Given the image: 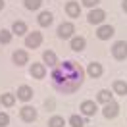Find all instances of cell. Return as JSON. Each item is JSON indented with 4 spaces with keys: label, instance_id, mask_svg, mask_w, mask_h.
I'll return each instance as SVG.
<instances>
[{
    "label": "cell",
    "instance_id": "6da1fadb",
    "mask_svg": "<svg viewBox=\"0 0 127 127\" xmlns=\"http://www.w3.org/2000/svg\"><path fill=\"white\" fill-rule=\"evenodd\" d=\"M50 79H52V87L62 93V95H73L75 91H79L85 79V71L79 64L65 60V62L56 64L50 71Z\"/></svg>",
    "mask_w": 127,
    "mask_h": 127
},
{
    "label": "cell",
    "instance_id": "7a4b0ae2",
    "mask_svg": "<svg viewBox=\"0 0 127 127\" xmlns=\"http://www.w3.org/2000/svg\"><path fill=\"white\" fill-rule=\"evenodd\" d=\"M112 56L116 58V60H125L127 58V40H118V42H114V46H112Z\"/></svg>",
    "mask_w": 127,
    "mask_h": 127
},
{
    "label": "cell",
    "instance_id": "3957f363",
    "mask_svg": "<svg viewBox=\"0 0 127 127\" xmlns=\"http://www.w3.org/2000/svg\"><path fill=\"white\" fill-rule=\"evenodd\" d=\"M40 42H42V33L39 31L27 33V37H25V46L27 48H39Z\"/></svg>",
    "mask_w": 127,
    "mask_h": 127
},
{
    "label": "cell",
    "instance_id": "277c9868",
    "mask_svg": "<svg viewBox=\"0 0 127 127\" xmlns=\"http://www.w3.org/2000/svg\"><path fill=\"white\" fill-rule=\"evenodd\" d=\"M87 19H89V23H91V25H100L104 19H106V12L100 10V8H95V10L89 12Z\"/></svg>",
    "mask_w": 127,
    "mask_h": 127
},
{
    "label": "cell",
    "instance_id": "5b68a950",
    "mask_svg": "<svg viewBox=\"0 0 127 127\" xmlns=\"http://www.w3.org/2000/svg\"><path fill=\"white\" fill-rule=\"evenodd\" d=\"M73 33H75V25L71 21H64L60 27H58V37L60 39H71Z\"/></svg>",
    "mask_w": 127,
    "mask_h": 127
},
{
    "label": "cell",
    "instance_id": "8992f818",
    "mask_svg": "<svg viewBox=\"0 0 127 127\" xmlns=\"http://www.w3.org/2000/svg\"><path fill=\"white\" fill-rule=\"evenodd\" d=\"M19 118L23 119L25 123H33V121L37 119V110H35L33 106H23V108L19 110Z\"/></svg>",
    "mask_w": 127,
    "mask_h": 127
},
{
    "label": "cell",
    "instance_id": "52a82bcc",
    "mask_svg": "<svg viewBox=\"0 0 127 127\" xmlns=\"http://www.w3.org/2000/svg\"><path fill=\"white\" fill-rule=\"evenodd\" d=\"M102 114H104V118H106V119H114V118L119 114V104L114 102V100H112V102H108V104H104Z\"/></svg>",
    "mask_w": 127,
    "mask_h": 127
},
{
    "label": "cell",
    "instance_id": "ba28073f",
    "mask_svg": "<svg viewBox=\"0 0 127 127\" xmlns=\"http://www.w3.org/2000/svg\"><path fill=\"white\" fill-rule=\"evenodd\" d=\"M33 79H44V75H46V67H44V64H33L31 69H29Z\"/></svg>",
    "mask_w": 127,
    "mask_h": 127
},
{
    "label": "cell",
    "instance_id": "9c48e42d",
    "mask_svg": "<svg viewBox=\"0 0 127 127\" xmlns=\"http://www.w3.org/2000/svg\"><path fill=\"white\" fill-rule=\"evenodd\" d=\"M96 37L100 40H108L110 37H114V27L112 25H100L98 31H96Z\"/></svg>",
    "mask_w": 127,
    "mask_h": 127
},
{
    "label": "cell",
    "instance_id": "30bf717a",
    "mask_svg": "<svg viewBox=\"0 0 127 127\" xmlns=\"http://www.w3.org/2000/svg\"><path fill=\"white\" fill-rule=\"evenodd\" d=\"M17 98L23 100V102H29L33 98V89L29 87V85H21V87L17 89Z\"/></svg>",
    "mask_w": 127,
    "mask_h": 127
},
{
    "label": "cell",
    "instance_id": "8fae6325",
    "mask_svg": "<svg viewBox=\"0 0 127 127\" xmlns=\"http://www.w3.org/2000/svg\"><path fill=\"white\" fill-rule=\"evenodd\" d=\"M12 60H14L16 65H25V64L29 62V54H27L25 50H16L14 56H12Z\"/></svg>",
    "mask_w": 127,
    "mask_h": 127
},
{
    "label": "cell",
    "instance_id": "7c38bea8",
    "mask_svg": "<svg viewBox=\"0 0 127 127\" xmlns=\"http://www.w3.org/2000/svg\"><path fill=\"white\" fill-rule=\"evenodd\" d=\"M65 14H67L69 17H79L81 16L79 2H67V4H65Z\"/></svg>",
    "mask_w": 127,
    "mask_h": 127
},
{
    "label": "cell",
    "instance_id": "4fadbf2b",
    "mask_svg": "<svg viewBox=\"0 0 127 127\" xmlns=\"http://www.w3.org/2000/svg\"><path fill=\"white\" fill-rule=\"evenodd\" d=\"M37 21H39L40 27H50L52 21H54V16H52L50 12H40L39 17H37Z\"/></svg>",
    "mask_w": 127,
    "mask_h": 127
},
{
    "label": "cell",
    "instance_id": "5bb4252c",
    "mask_svg": "<svg viewBox=\"0 0 127 127\" xmlns=\"http://www.w3.org/2000/svg\"><path fill=\"white\" fill-rule=\"evenodd\" d=\"M96 104L93 100H85V102L81 104V112H83V116H95L96 114Z\"/></svg>",
    "mask_w": 127,
    "mask_h": 127
},
{
    "label": "cell",
    "instance_id": "9a60e30c",
    "mask_svg": "<svg viewBox=\"0 0 127 127\" xmlns=\"http://www.w3.org/2000/svg\"><path fill=\"white\" fill-rule=\"evenodd\" d=\"M12 33H14V35H17V37L27 35V23H25V21H16V23L12 25Z\"/></svg>",
    "mask_w": 127,
    "mask_h": 127
},
{
    "label": "cell",
    "instance_id": "2e32d148",
    "mask_svg": "<svg viewBox=\"0 0 127 127\" xmlns=\"http://www.w3.org/2000/svg\"><path fill=\"white\" fill-rule=\"evenodd\" d=\"M102 71H104V69H102V65H100L98 62L89 64V69H87V73L91 75V77H95V79H96V77H100V75H102Z\"/></svg>",
    "mask_w": 127,
    "mask_h": 127
},
{
    "label": "cell",
    "instance_id": "e0dca14e",
    "mask_svg": "<svg viewBox=\"0 0 127 127\" xmlns=\"http://www.w3.org/2000/svg\"><path fill=\"white\" fill-rule=\"evenodd\" d=\"M112 89H114V93L119 96H125L127 95V83L125 81H114V85H112Z\"/></svg>",
    "mask_w": 127,
    "mask_h": 127
},
{
    "label": "cell",
    "instance_id": "ac0fdd59",
    "mask_svg": "<svg viewBox=\"0 0 127 127\" xmlns=\"http://www.w3.org/2000/svg\"><path fill=\"white\" fill-rule=\"evenodd\" d=\"M85 46H87V40L83 39V37H73V39H71V50L81 52Z\"/></svg>",
    "mask_w": 127,
    "mask_h": 127
},
{
    "label": "cell",
    "instance_id": "d6986e66",
    "mask_svg": "<svg viewBox=\"0 0 127 127\" xmlns=\"http://www.w3.org/2000/svg\"><path fill=\"white\" fill-rule=\"evenodd\" d=\"M96 100H98V102H102V104H108V102H112V100H114V95H112L110 91L102 89V91L96 95Z\"/></svg>",
    "mask_w": 127,
    "mask_h": 127
},
{
    "label": "cell",
    "instance_id": "ffe728a7",
    "mask_svg": "<svg viewBox=\"0 0 127 127\" xmlns=\"http://www.w3.org/2000/svg\"><path fill=\"white\" fill-rule=\"evenodd\" d=\"M0 102H2V106L10 108V106L16 104V95H12V93H4V95L0 96Z\"/></svg>",
    "mask_w": 127,
    "mask_h": 127
},
{
    "label": "cell",
    "instance_id": "44dd1931",
    "mask_svg": "<svg viewBox=\"0 0 127 127\" xmlns=\"http://www.w3.org/2000/svg\"><path fill=\"white\" fill-rule=\"evenodd\" d=\"M42 60H44V64H48L50 67H54L56 64H58V58H56V54L52 50H46V52L42 54Z\"/></svg>",
    "mask_w": 127,
    "mask_h": 127
},
{
    "label": "cell",
    "instance_id": "7402d4cb",
    "mask_svg": "<svg viewBox=\"0 0 127 127\" xmlns=\"http://www.w3.org/2000/svg\"><path fill=\"white\" fill-rule=\"evenodd\" d=\"M12 37H14L12 31L2 29V31H0V44H10V42H12Z\"/></svg>",
    "mask_w": 127,
    "mask_h": 127
},
{
    "label": "cell",
    "instance_id": "603a6c76",
    "mask_svg": "<svg viewBox=\"0 0 127 127\" xmlns=\"http://www.w3.org/2000/svg\"><path fill=\"white\" fill-rule=\"evenodd\" d=\"M64 125H65V121L62 116H52L48 119V127H64Z\"/></svg>",
    "mask_w": 127,
    "mask_h": 127
},
{
    "label": "cell",
    "instance_id": "cb8c5ba5",
    "mask_svg": "<svg viewBox=\"0 0 127 127\" xmlns=\"http://www.w3.org/2000/svg\"><path fill=\"white\" fill-rule=\"evenodd\" d=\"M69 125H71V127H83V125H85V121H83V118H81V116L73 114L71 118H69Z\"/></svg>",
    "mask_w": 127,
    "mask_h": 127
},
{
    "label": "cell",
    "instance_id": "d4e9b609",
    "mask_svg": "<svg viewBox=\"0 0 127 127\" xmlns=\"http://www.w3.org/2000/svg\"><path fill=\"white\" fill-rule=\"evenodd\" d=\"M42 6V0H25V8L27 10H39Z\"/></svg>",
    "mask_w": 127,
    "mask_h": 127
},
{
    "label": "cell",
    "instance_id": "484cf974",
    "mask_svg": "<svg viewBox=\"0 0 127 127\" xmlns=\"http://www.w3.org/2000/svg\"><path fill=\"white\" fill-rule=\"evenodd\" d=\"M8 123H10V116L8 114H0V127H8Z\"/></svg>",
    "mask_w": 127,
    "mask_h": 127
},
{
    "label": "cell",
    "instance_id": "4316f807",
    "mask_svg": "<svg viewBox=\"0 0 127 127\" xmlns=\"http://www.w3.org/2000/svg\"><path fill=\"white\" fill-rule=\"evenodd\" d=\"M81 2H83V6H87V8H95L100 0H81Z\"/></svg>",
    "mask_w": 127,
    "mask_h": 127
},
{
    "label": "cell",
    "instance_id": "83f0119b",
    "mask_svg": "<svg viewBox=\"0 0 127 127\" xmlns=\"http://www.w3.org/2000/svg\"><path fill=\"white\" fill-rule=\"evenodd\" d=\"M121 8H123V12L127 14V0H123V2H121Z\"/></svg>",
    "mask_w": 127,
    "mask_h": 127
},
{
    "label": "cell",
    "instance_id": "f1b7e54d",
    "mask_svg": "<svg viewBox=\"0 0 127 127\" xmlns=\"http://www.w3.org/2000/svg\"><path fill=\"white\" fill-rule=\"evenodd\" d=\"M4 10V0H0V12Z\"/></svg>",
    "mask_w": 127,
    "mask_h": 127
}]
</instances>
